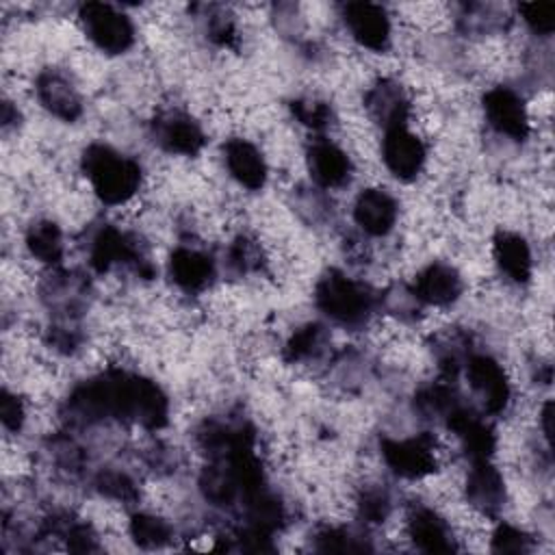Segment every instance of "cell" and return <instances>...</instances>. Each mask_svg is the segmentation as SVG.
<instances>
[{"mask_svg":"<svg viewBox=\"0 0 555 555\" xmlns=\"http://www.w3.org/2000/svg\"><path fill=\"white\" fill-rule=\"evenodd\" d=\"M69 408L85 418H134L145 427H163L167 423V399L156 384L126 373H108L80 386Z\"/></svg>","mask_w":555,"mask_h":555,"instance_id":"cell-1","label":"cell"},{"mask_svg":"<svg viewBox=\"0 0 555 555\" xmlns=\"http://www.w3.org/2000/svg\"><path fill=\"white\" fill-rule=\"evenodd\" d=\"M82 167L95 195L104 204L128 202L141 184V167L106 145H89L82 156Z\"/></svg>","mask_w":555,"mask_h":555,"instance_id":"cell-2","label":"cell"},{"mask_svg":"<svg viewBox=\"0 0 555 555\" xmlns=\"http://www.w3.org/2000/svg\"><path fill=\"white\" fill-rule=\"evenodd\" d=\"M317 306L338 323H360L371 301L360 284L332 271L317 286Z\"/></svg>","mask_w":555,"mask_h":555,"instance_id":"cell-3","label":"cell"},{"mask_svg":"<svg viewBox=\"0 0 555 555\" xmlns=\"http://www.w3.org/2000/svg\"><path fill=\"white\" fill-rule=\"evenodd\" d=\"M80 20L89 39L108 54L128 50L134 41L130 20L104 2H87L80 7Z\"/></svg>","mask_w":555,"mask_h":555,"instance_id":"cell-4","label":"cell"},{"mask_svg":"<svg viewBox=\"0 0 555 555\" xmlns=\"http://www.w3.org/2000/svg\"><path fill=\"white\" fill-rule=\"evenodd\" d=\"M382 455L386 464L401 477L418 479L436 470L434 440L427 434L408 440H382Z\"/></svg>","mask_w":555,"mask_h":555,"instance_id":"cell-5","label":"cell"},{"mask_svg":"<svg viewBox=\"0 0 555 555\" xmlns=\"http://www.w3.org/2000/svg\"><path fill=\"white\" fill-rule=\"evenodd\" d=\"M345 24L353 39L369 50H384L390 39V22L386 11L373 2H349L343 9Z\"/></svg>","mask_w":555,"mask_h":555,"instance_id":"cell-6","label":"cell"},{"mask_svg":"<svg viewBox=\"0 0 555 555\" xmlns=\"http://www.w3.org/2000/svg\"><path fill=\"white\" fill-rule=\"evenodd\" d=\"M483 111L494 130L512 139H525L529 132L522 100L507 87H494L483 95Z\"/></svg>","mask_w":555,"mask_h":555,"instance_id":"cell-7","label":"cell"},{"mask_svg":"<svg viewBox=\"0 0 555 555\" xmlns=\"http://www.w3.org/2000/svg\"><path fill=\"white\" fill-rule=\"evenodd\" d=\"M382 152L386 167L401 180H412L425 163V145L405 126L386 130Z\"/></svg>","mask_w":555,"mask_h":555,"instance_id":"cell-8","label":"cell"},{"mask_svg":"<svg viewBox=\"0 0 555 555\" xmlns=\"http://www.w3.org/2000/svg\"><path fill=\"white\" fill-rule=\"evenodd\" d=\"M468 379L473 388L483 397L488 412L499 414L505 410L509 399V386L496 360L488 356H473L468 360Z\"/></svg>","mask_w":555,"mask_h":555,"instance_id":"cell-9","label":"cell"},{"mask_svg":"<svg viewBox=\"0 0 555 555\" xmlns=\"http://www.w3.org/2000/svg\"><path fill=\"white\" fill-rule=\"evenodd\" d=\"M353 217L366 234L382 236L395 225L397 202L382 189H366L356 199Z\"/></svg>","mask_w":555,"mask_h":555,"instance_id":"cell-10","label":"cell"},{"mask_svg":"<svg viewBox=\"0 0 555 555\" xmlns=\"http://www.w3.org/2000/svg\"><path fill=\"white\" fill-rule=\"evenodd\" d=\"M466 496L477 509L486 514H494L503 505V479L499 470L488 464V460H475V466L470 468L466 479Z\"/></svg>","mask_w":555,"mask_h":555,"instance_id":"cell-11","label":"cell"},{"mask_svg":"<svg viewBox=\"0 0 555 555\" xmlns=\"http://www.w3.org/2000/svg\"><path fill=\"white\" fill-rule=\"evenodd\" d=\"M414 293L421 301L431 304V306H447L457 299L462 293V280L455 269L449 264H429L425 271L418 273Z\"/></svg>","mask_w":555,"mask_h":555,"instance_id":"cell-12","label":"cell"},{"mask_svg":"<svg viewBox=\"0 0 555 555\" xmlns=\"http://www.w3.org/2000/svg\"><path fill=\"white\" fill-rule=\"evenodd\" d=\"M447 425L462 438L473 460H488V455L494 451L492 429L483 421H479L470 410L453 405L447 412Z\"/></svg>","mask_w":555,"mask_h":555,"instance_id":"cell-13","label":"cell"},{"mask_svg":"<svg viewBox=\"0 0 555 555\" xmlns=\"http://www.w3.org/2000/svg\"><path fill=\"white\" fill-rule=\"evenodd\" d=\"M225 165L230 173L251 191L260 189L267 180V167L260 152L245 139H230L225 143Z\"/></svg>","mask_w":555,"mask_h":555,"instance_id":"cell-14","label":"cell"},{"mask_svg":"<svg viewBox=\"0 0 555 555\" xmlns=\"http://www.w3.org/2000/svg\"><path fill=\"white\" fill-rule=\"evenodd\" d=\"M308 163L314 180L321 186H340L351 173L347 154L330 141H317L308 152Z\"/></svg>","mask_w":555,"mask_h":555,"instance_id":"cell-15","label":"cell"},{"mask_svg":"<svg viewBox=\"0 0 555 555\" xmlns=\"http://www.w3.org/2000/svg\"><path fill=\"white\" fill-rule=\"evenodd\" d=\"M37 95L41 104L56 117L72 121L80 115V98L72 85L56 72H46L37 80Z\"/></svg>","mask_w":555,"mask_h":555,"instance_id":"cell-16","label":"cell"},{"mask_svg":"<svg viewBox=\"0 0 555 555\" xmlns=\"http://www.w3.org/2000/svg\"><path fill=\"white\" fill-rule=\"evenodd\" d=\"M160 145L178 154H197L204 145L202 128L186 115H169L156 124Z\"/></svg>","mask_w":555,"mask_h":555,"instance_id":"cell-17","label":"cell"},{"mask_svg":"<svg viewBox=\"0 0 555 555\" xmlns=\"http://www.w3.org/2000/svg\"><path fill=\"white\" fill-rule=\"evenodd\" d=\"M171 278L184 291H202L215 273L210 258L197 249H176L169 262Z\"/></svg>","mask_w":555,"mask_h":555,"instance_id":"cell-18","label":"cell"},{"mask_svg":"<svg viewBox=\"0 0 555 555\" xmlns=\"http://www.w3.org/2000/svg\"><path fill=\"white\" fill-rule=\"evenodd\" d=\"M410 535H412L414 544L427 553H449L455 548L444 520L427 507H418L412 514Z\"/></svg>","mask_w":555,"mask_h":555,"instance_id":"cell-19","label":"cell"},{"mask_svg":"<svg viewBox=\"0 0 555 555\" xmlns=\"http://www.w3.org/2000/svg\"><path fill=\"white\" fill-rule=\"evenodd\" d=\"M141 256L137 254L134 245L126 234H121L115 228H104L91 247V264L95 271L104 273L115 262H137Z\"/></svg>","mask_w":555,"mask_h":555,"instance_id":"cell-20","label":"cell"},{"mask_svg":"<svg viewBox=\"0 0 555 555\" xmlns=\"http://www.w3.org/2000/svg\"><path fill=\"white\" fill-rule=\"evenodd\" d=\"M494 258L499 267L514 280L527 282L531 275V251L522 236L503 232L494 241Z\"/></svg>","mask_w":555,"mask_h":555,"instance_id":"cell-21","label":"cell"},{"mask_svg":"<svg viewBox=\"0 0 555 555\" xmlns=\"http://www.w3.org/2000/svg\"><path fill=\"white\" fill-rule=\"evenodd\" d=\"M366 104L371 113L386 126V130L395 126H405L408 100L395 82L384 80L377 87H373V91L366 98Z\"/></svg>","mask_w":555,"mask_h":555,"instance_id":"cell-22","label":"cell"},{"mask_svg":"<svg viewBox=\"0 0 555 555\" xmlns=\"http://www.w3.org/2000/svg\"><path fill=\"white\" fill-rule=\"evenodd\" d=\"M26 245L33 256L41 262H59L63 254V238L61 230L52 221L35 223L26 234Z\"/></svg>","mask_w":555,"mask_h":555,"instance_id":"cell-23","label":"cell"},{"mask_svg":"<svg viewBox=\"0 0 555 555\" xmlns=\"http://www.w3.org/2000/svg\"><path fill=\"white\" fill-rule=\"evenodd\" d=\"M130 533L137 544L141 546H160L171 538V529L163 518H156L152 514H137L130 520Z\"/></svg>","mask_w":555,"mask_h":555,"instance_id":"cell-24","label":"cell"},{"mask_svg":"<svg viewBox=\"0 0 555 555\" xmlns=\"http://www.w3.org/2000/svg\"><path fill=\"white\" fill-rule=\"evenodd\" d=\"M323 332L319 325H306L299 332H295L286 345V358L288 360H304L312 356L321 345Z\"/></svg>","mask_w":555,"mask_h":555,"instance_id":"cell-25","label":"cell"},{"mask_svg":"<svg viewBox=\"0 0 555 555\" xmlns=\"http://www.w3.org/2000/svg\"><path fill=\"white\" fill-rule=\"evenodd\" d=\"M520 13L525 22L538 35H548L555 28V4L553 2H527L520 4Z\"/></svg>","mask_w":555,"mask_h":555,"instance_id":"cell-26","label":"cell"},{"mask_svg":"<svg viewBox=\"0 0 555 555\" xmlns=\"http://www.w3.org/2000/svg\"><path fill=\"white\" fill-rule=\"evenodd\" d=\"M293 113L301 124H306L314 130L325 128L332 117L330 106L319 100H297V102H293Z\"/></svg>","mask_w":555,"mask_h":555,"instance_id":"cell-27","label":"cell"},{"mask_svg":"<svg viewBox=\"0 0 555 555\" xmlns=\"http://www.w3.org/2000/svg\"><path fill=\"white\" fill-rule=\"evenodd\" d=\"M492 548L499 553H527L531 551V540L512 525H501L494 531Z\"/></svg>","mask_w":555,"mask_h":555,"instance_id":"cell-28","label":"cell"},{"mask_svg":"<svg viewBox=\"0 0 555 555\" xmlns=\"http://www.w3.org/2000/svg\"><path fill=\"white\" fill-rule=\"evenodd\" d=\"M100 490L104 494L121 499V501H132L137 496V490H134L132 481L126 475H119V473H104L100 477Z\"/></svg>","mask_w":555,"mask_h":555,"instance_id":"cell-29","label":"cell"},{"mask_svg":"<svg viewBox=\"0 0 555 555\" xmlns=\"http://www.w3.org/2000/svg\"><path fill=\"white\" fill-rule=\"evenodd\" d=\"M0 414H2V423L7 429L11 431H17L22 427V421H24V408L20 403L17 397L4 392L2 395V403H0Z\"/></svg>","mask_w":555,"mask_h":555,"instance_id":"cell-30","label":"cell"},{"mask_svg":"<svg viewBox=\"0 0 555 555\" xmlns=\"http://www.w3.org/2000/svg\"><path fill=\"white\" fill-rule=\"evenodd\" d=\"M317 548L319 551H356V548H362V546L353 544L349 533L338 531V529H327L319 535Z\"/></svg>","mask_w":555,"mask_h":555,"instance_id":"cell-31","label":"cell"},{"mask_svg":"<svg viewBox=\"0 0 555 555\" xmlns=\"http://www.w3.org/2000/svg\"><path fill=\"white\" fill-rule=\"evenodd\" d=\"M360 507H362V516H366L371 522H379L388 514V499L379 492H369L364 494Z\"/></svg>","mask_w":555,"mask_h":555,"instance_id":"cell-32","label":"cell"},{"mask_svg":"<svg viewBox=\"0 0 555 555\" xmlns=\"http://www.w3.org/2000/svg\"><path fill=\"white\" fill-rule=\"evenodd\" d=\"M230 258H232V264H234L238 271H247V269H251V267L258 264L254 245H251L249 241H245V238H241V241L234 243V247H232V251H230Z\"/></svg>","mask_w":555,"mask_h":555,"instance_id":"cell-33","label":"cell"},{"mask_svg":"<svg viewBox=\"0 0 555 555\" xmlns=\"http://www.w3.org/2000/svg\"><path fill=\"white\" fill-rule=\"evenodd\" d=\"M551 418H553V403L548 401L542 410V425H544V438L551 442V436H553V427H551Z\"/></svg>","mask_w":555,"mask_h":555,"instance_id":"cell-34","label":"cell"}]
</instances>
